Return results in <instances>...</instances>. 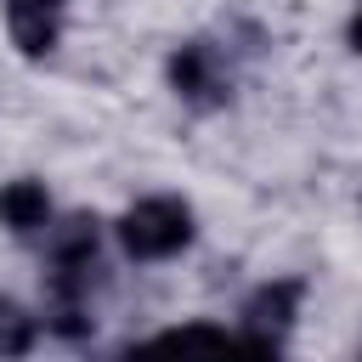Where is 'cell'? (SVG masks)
<instances>
[{
    "label": "cell",
    "instance_id": "1",
    "mask_svg": "<svg viewBox=\"0 0 362 362\" xmlns=\"http://www.w3.org/2000/svg\"><path fill=\"white\" fill-rule=\"evenodd\" d=\"M113 238H119V255H124V260L158 266V260H175V255L192 249V238H198V209H192L181 192H147V198H136V204L119 209Z\"/></svg>",
    "mask_w": 362,
    "mask_h": 362
},
{
    "label": "cell",
    "instance_id": "2",
    "mask_svg": "<svg viewBox=\"0 0 362 362\" xmlns=\"http://www.w3.org/2000/svg\"><path fill=\"white\" fill-rule=\"evenodd\" d=\"M164 79H170L175 102L192 107V113H215V107L232 102V62L209 40H181L164 62Z\"/></svg>",
    "mask_w": 362,
    "mask_h": 362
},
{
    "label": "cell",
    "instance_id": "3",
    "mask_svg": "<svg viewBox=\"0 0 362 362\" xmlns=\"http://www.w3.org/2000/svg\"><path fill=\"white\" fill-rule=\"evenodd\" d=\"M102 272V221L74 209L45 226V277H96Z\"/></svg>",
    "mask_w": 362,
    "mask_h": 362
},
{
    "label": "cell",
    "instance_id": "4",
    "mask_svg": "<svg viewBox=\"0 0 362 362\" xmlns=\"http://www.w3.org/2000/svg\"><path fill=\"white\" fill-rule=\"evenodd\" d=\"M62 11L68 0H6V40L17 45V57H51L62 40Z\"/></svg>",
    "mask_w": 362,
    "mask_h": 362
},
{
    "label": "cell",
    "instance_id": "5",
    "mask_svg": "<svg viewBox=\"0 0 362 362\" xmlns=\"http://www.w3.org/2000/svg\"><path fill=\"white\" fill-rule=\"evenodd\" d=\"M300 305H305V283H300V277H266V283L243 300V311H238L243 322H238V328H255V334L283 339V334L294 328Z\"/></svg>",
    "mask_w": 362,
    "mask_h": 362
},
{
    "label": "cell",
    "instance_id": "6",
    "mask_svg": "<svg viewBox=\"0 0 362 362\" xmlns=\"http://www.w3.org/2000/svg\"><path fill=\"white\" fill-rule=\"evenodd\" d=\"M51 221H57V209H51L45 181H34V175L0 181V226H6L11 238H34V232H45Z\"/></svg>",
    "mask_w": 362,
    "mask_h": 362
},
{
    "label": "cell",
    "instance_id": "7",
    "mask_svg": "<svg viewBox=\"0 0 362 362\" xmlns=\"http://www.w3.org/2000/svg\"><path fill=\"white\" fill-rule=\"evenodd\" d=\"M34 345H40V317L23 300L0 294V362H23Z\"/></svg>",
    "mask_w": 362,
    "mask_h": 362
},
{
    "label": "cell",
    "instance_id": "8",
    "mask_svg": "<svg viewBox=\"0 0 362 362\" xmlns=\"http://www.w3.org/2000/svg\"><path fill=\"white\" fill-rule=\"evenodd\" d=\"M215 362H283V339L255 334V328H226V345Z\"/></svg>",
    "mask_w": 362,
    "mask_h": 362
},
{
    "label": "cell",
    "instance_id": "9",
    "mask_svg": "<svg viewBox=\"0 0 362 362\" xmlns=\"http://www.w3.org/2000/svg\"><path fill=\"white\" fill-rule=\"evenodd\" d=\"M119 362H181V351H175V334L164 328V334H153V339L124 345V356H119Z\"/></svg>",
    "mask_w": 362,
    "mask_h": 362
},
{
    "label": "cell",
    "instance_id": "10",
    "mask_svg": "<svg viewBox=\"0 0 362 362\" xmlns=\"http://www.w3.org/2000/svg\"><path fill=\"white\" fill-rule=\"evenodd\" d=\"M345 45L362 57V0H356V6H351V17H345Z\"/></svg>",
    "mask_w": 362,
    "mask_h": 362
},
{
    "label": "cell",
    "instance_id": "11",
    "mask_svg": "<svg viewBox=\"0 0 362 362\" xmlns=\"http://www.w3.org/2000/svg\"><path fill=\"white\" fill-rule=\"evenodd\" d=\"M356 362H362V356H356Z\"/></svg>",
    "mask_w": 362,
    "mask_h": 362
}]
</instances>
